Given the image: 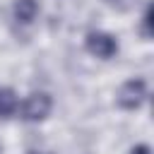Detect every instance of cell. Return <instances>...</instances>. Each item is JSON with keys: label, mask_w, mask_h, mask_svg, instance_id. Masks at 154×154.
I'll return each instance as SVG.
<instances>
[{"label": "cell", "mask_w": 154, "mask_h": 154, "mask_svg": "<svg viewBox=\"0 0 154 154\" xmlns=\"http://www.w3.org/2000/svg\"><path fill=\"white\" fill-rule=\"evenodd\" d=\"M51 108H53V99H51L46 91H34V94H29V96L22 101L19 113H22L24 120L36 123V120H43V118L51 113Z\"/></svg>", "instance_id": "cell-2"}, {"label": "cell", "mask_w": 154, "mask_h": 154, "mask_svg": "<svg viewBox=\"0 0 154 154\" xmlns=\"http://www.w3.org/2000/svg\"><path fill=\"white\" fill-rule=\"evenodd\" d=\"M147 99V82L142 77H135V79H128L120 84L118 94H116V103L125 111H135L144 103Z\"/></svg>", "instance_id": "cell-1"}, {"label": "cell", "mask_w": 154, "mask_h": 154, "mask_svg": "<svg viewBox=\"0 0 154 154\" xmlns=\"http://www.w3.org/2000/svg\"><path fill=\"white\" fill-rule=\"evenodd\" d=\"M130 154H152V152H149V147H147V144H137V147H132V149H130Z\"/></svg>", "instance_id": "cell-7"}, {"label": "cell", "mask_w": 154, "mask_h": 154, "mask_svg": "<svg viewBox=\"0 0 154 154\" xmlns=\"http://www.w3.org/2000/svg\"><path fill=\"white\" fill-rule=\"evenodd\" d=\"M142 26H144V36L149 38L152 36V7H147V12L142 17Z\"/></svg>", "instance_id": "cell-6"}, {"label": "cell", "mask_w": 154, "mask_h": 154, "mask_svg": "<svg viewBox=\"0 0 154 154\" xmlns=\"http://www.w3.org/2000/svg\"><path fill=\"white\" fill-rule=\"evenodd\" d=\"M12 14H14V19H17L19 24H29V22H34L36 14H38V2H36V0H14Z\"/></svg>", "instance_id": "cell-4"}, {"label": "cell", "mask_w": 154, "mask_h": 154, "mask_svg": "<svg viewBox=\"0 0 154 154\" xmlns=\"http://www.w3.org/2000/svg\"><path fill=\"white\" fill-rule=\"evenodd\" d=\"M19 108V99L12 89L0 87V118H10L12 113H17Z\"/></svg>", "instance_id": "cell-5"}, {"label": "cell", "mask_w": 154, "mask_h": 154, "mask_svg": "<svg viewBox=\"0 0 154 154\" xmlns=\"http://www.w3.org/2000/svg\"><path fill=\"white\" fill-rule=\"evenodd\" d=\"M84 46H87V51H89L91 55H96V58H101V60H108V58H113V55L118 53V41H116V36H111V34H106V31H89L87 38H84Z\"/></svg>", "instance_id": "cell-3"}]
</instances>
